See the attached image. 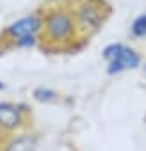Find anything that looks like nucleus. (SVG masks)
Returning <instances> with one entry per match:
<instances>
[{"instance_id": "obj_8", "label": "nucleus", "mask_w": 146, "mask_h": 151, "mask_svg": "<svg viewBox=\"0 0 146 151\" xmlns=\"http://www.w3.org/2000/svg\"><path fill=\"white\" fill-rule=\"evenodd\" d=\"M32 96H34V100L36 101H41V103H52V101H55L57 98H59V94L53 91V89H50V87H36L34 89V93H32Z\"/></svg>"}, {"instance_id": "obj_9", "label": "nucleus", "mask_w": 146, "mask_h": 151, "mask_svg": "<svg viewBox=\"0 0 146 151\" xmlns=\"http://www.w3.org/2000/svg\"><path fill=\"white\" fill-rule=\"evenodd\" d=\"M4 89H6V84H4V82H2V80H0V93H2V91H4Z\"/></svg>"}, {"instance_id": "obj_2", "label": "nucleus", "mask_w": 146, "mask_h": 151, "mask_svg": "<svg viewBox=\"0 0 146 151\" xmlns=\"http://www.w3.org/2000/svg\"><path fill=\"white\" fill-rule=\"evenodd\" d=\"M43 29V9L22 14L0 30V52L25 50L39 45Z\"/></svg>"}, {"instance_id": "obj_6", "label": "nucleus", "mask_w": 146, "mask_h": 151, "mask_svg": "<svg viewBox=\"0 0 146 151\" xmlns=\"http://www.w3.org/2000/svg\"><path fill=\"white\" fill-rule=\"evenodd\" d=\"M36 137L34 135H29V133H23V135H16V137H11L4 149L2 151H34L36 149Z\"/></svg>"}, {"instance_id": "obj_7", "label": "nucleus", "mask_w": 146, "mask_h": 151, "mask_svg": "<svg viewBox=\"0 0 146 151\" xmlns=\"http://www.w3.org/2000/svg\"><path fill=\"white\" fill-rule=\"evenodd\" d=\"M128 34L132 39H146V11L137 14L128 27Z\"/></svg>"}, {"instance_id": "obj_4", "label": "nucleus", "mask_w": 146, "mask_h": 151, "mask_svg": "<svg viewBox=\"0 0 146 151\" xmlns=\"http://www.w3.org/2000/svg\"><path fill=\"white\" fill-rule=\"evenodd\" d=\"M102 57L107 60V73L109 75H119L123 71L137 69L142 64L141 52H137L134 46L121 43V41L109 43L103 48Z\"/></svg>"}, {"instance_id": "obj_3", "label": "nucleus", "mask_w": 146, "mask_h": 151, "mask_svg": "<svg viewBox=\"0 0 146 151\" xmlns=\"http://www.w3.org/2000/svg\"><path fill=\"white\" fill-rule=\"evenodd\" d=\"M71 7L77 18L80 36L86 41L103 29L112 13V7L107 0H75Z\"/></svg>"}, {"instance_id": "obj_1", "label": "nucleus", "mask_w": 146, "mask_h": 151, "mask_svg": "<svg viewBox=\"0 0 146 151\" xmlns=\"http://www.w3.org/2000/svg\"><path fill=\"white\" fill-rule=\"evenodd\" d=\"M86 39L80 36L77 18L71 4L55 2L43 9V29L39 45L50 52L75 50L77 45H84Z\"/></svg>"}, {"instance_id": "obj_5", "label": "nucleus", "mask_w": 146, "mask_h": 151, "mask_svg": "<svg viewBox=\"0 0 146 151\" xmlns=\"http://www.w3.org/2000/svg\"><path fill=\"white\" fill-rule=\"evenodd\" d=\"M25 105L13 103V101H0V130L13 132L23 124L25 117Z\"/></svg>"}]
</instances>
